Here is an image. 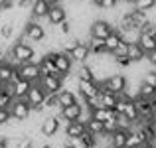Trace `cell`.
<instances>
[{
    "label": "cell",
    "instance_id": "cell-14",
    "mask_svg": "<svg viewBox=\"0 0 156 148\" xmlns=\"http://www.w3.org/2000/svg\"><path fill=\"white\" fill-rule=\"evenodd\" d=\"M129 44V42H126ZM144 49L138 46V42H130L129 48H126V57H129L133 63H140V61H144Z\"/></svg>",
    "mask_w": 156,
    "mask_h": 148
},
{
    "label": "cell",
    "instance_id": "cell-31",
    "mask_svg": "<svg viewBox=\"0 0 156 148\" xmlns=\"http://www.w3.org/2000/svg\"><path fill=\"white\" fill-rule=\"evenodd\" d=\"M8 121H10V111H8V109H2V107H0V126L6 125Z\"/></svg>",
    "mask_w": 156,
    "mask_h": 148
},
{
    "label": "cell",
    "instance_id": "cell-18",
    "mask_svg": "<svg viewBox=\"0 0 156 148\" xmlns=\"http://www.w3.org/2000/svg\"><path fill=\"white\" fill-rule=\"evenodd\" d=\"M91 117L97 118V121H101V122H105V121H111V118H117V111L107 109V107H99V109L91 111Z\"/></svg>",
    "mask_w": 156,
    "mask_h": 148
},
{
    "label": "cell",
    "instance_id": "cell-7",
    "mask_svg": "<svg viewBox=\"0 0 156 148\" xmlns=\"http://www.w3.org/2000/svg\"><path fill=\"white\" fill-rule=\"evenodd\" d=\"M16 71H18V75L22 77V79H28L30 83H36V81L42 77V73H40V67L38 63H34V61H26V63H18L16 65Z\"/></svg>",
    "mask_w": 156,
    "mask_h": 148
},
{
    "label": "cell",
    "instance_id": "cell-8",
    "mask_svg": "<svg viewBox=\"0 0 156 148\" xmlns=\"http://www.w3.org/2000/svg\"><path fill=\"white\" fill-rule=\"evenodd\" d=\"M38 83H40V87H42L46 93H57V91H61V87H63V77L57 75V73L42 75L38 79Z\"/></svg>",
    "mask_w": 156,
    "mask_h": 148
},
{
    "label": "cell",
    "instance_id": "cell-4",
    "mask_svg": "<svg viewBox=\"0 0 156 148\" xmlns=\"http://www.w3.org/2000/svg\"><path fill=\"white\" fill-rule=\"evenodd\" d=\"M59 126H61V118L59 115H46V117L40 121L38 126V132L42 134L44 138H51L59 132Z\"/></svg>",
    "mask_w": 156,
    "mask_h": 148
},
{
    "label": "cell",
    "instance_id": "cell-3",
    "mask_svg": "<svg viewBox=\"0 0 156 148\" xmlns=\"http://www.w3.org/2000/svg\"><path fill=\"white\" fill-rule=\"evenodd\" d=\"M22 34L26 36L28 40H30L32 44H40L46 40L48 32H46V26H44L40 20H26V24L22 26Z\"/></svg>",
    "mask_w": 156,
    "mask_h": 148
},
{
    "label": "cell",
    "instance_id": "cell-25",
    "mask_svg": "<svg viewBox=\"0 0 156 148\" xmlns=\"http://www.w3.org/2000/svg\"><path fill=\"white\" fill-rule=\"evenodd\" d=\"M73 73L77 75V79H95V77H93L91 67H89L87 63H77V69Z\"/></svg>",
    "mask_w": 156,
    "mask_h": 148
},
{
    "label": "cell",
    "instance_id": "cell-29",
    "mask_svg": "<svg viewBox=\"0 0 156 148\" xmlns=\"http://www.w3.org/2000/svg\"><path fill=\"white\" fill-rule=\"evenodd\" d=\"M126 48H129V44L122 40V42L119 44V46L115 48L113 51H111V55H113V57H122V55H126Z\"/></svg>",
    "mask_w": 156,
    "mask_h": 148
},
{
    "label": "cell",
    "instance_id": "cell-2",
    "mask_svg": "<svg viewBox=\"0 0 156 148\" xmlns=\"http://www.w3.org/2000/svg\"><path fill=\"white\" fill-rule=\"evenodd\" d=\"M97 83H99V89L105 87V89H109L111 93H115V95H121V93H125L126 85H129V77L122 71H117V73H111L103 81H97Z\"/></svg>",
    "mask_w": 156,
    "mask_h": 148
},
{
    "label": "cell",
    "instance_id": "cell-12",
    "mask_svg": "<svg viewBox=\"0 0 156 148\" xmlns=\"http://www.w3.org/2000/svg\"><path fill=\"white\" fill-rule=\"evenodd\" d=\"M67 53H69V57H71L73 63H85V61L89 59V55H91L89 46L85 42H77L71 49H67Z\"/></svg>",
    "mask_w": 156,
    "mask_h": 148
},
{
    "label": "cell",
    "instance_id": "cell-1",
    "mask_svg": "<svg viewBox=\"0 0 156 148\" xmlns=\"http://www.w3.org/2000/svg\"><path fill=\"white\" fill-rule=\"evenodd\" d=\"M46 55L53 61V65H55V71L59 73L61 77L73 71V65H75V63L71 61V57H69L67 51H63V49H51V51H46Z\"/></svg>",
    "mask_w": 156,
    "mask_h": 148
},
{
    "label": "cell",
    "instance_id": "cell-36",
    "mask_svg": "<svg viewBox=\"0 0 156 148\" xmlns=\"http://www.w3.org/2000/svg\"><path fill=\"white\" fill-rule=\"evenodd\" d=\"M0 91H2V83H0Z\"/></svg>",
    "mask_w": 156,
    "mask_h": 148
},
{
    "label": "cell",
    "instance_id": "cell-20",
    "mask_svg": "<svg viewBox=\"0 0 156 148\" xmlns=\"http://www.w3.org/2000/svg\"><path fill=\"white\" fill-rule=\"evenodd\" d=\"M30 85L32 83L28 79H22V77H20V79L12 85V87H14V99H24L26 97V93L30 91Z\"/></svg>",
    "mask_w": 156,
    "mask_h": 148
},
{
    "label": "cell",
    "instance_id": "cell-33",
    "mask_svg": "<svg viewBox=\"0 0 156 148\" xmlns=\"http://www.w3.org/2000/svg\"><path fill=\"white\" fill-rule=\"evenodd\" d=\"M61 148H73V146H69V144H65V146H61Z\"/></svg>",
    "mask_w": 156,
    "mask_h": 148
},
{
    "label": "cell",
    "instance_id": "cell-35",
    "mask_svg": "<svg viewBox=\"0 0 156 148\" xmlns=\"http://www.w3.org/2000/svg\"><path fill=\"white\" fill-rule=\"evenodd\" d=\"M148 148H156V144H152V146H148Z\"/></svg>",
    "mask_w": 156,
    "mask_h": 148
},
{
    "label": "cell",
    "instance_id": "cell-19",
    "mask_svg": "<svg viewBox=\"0 0 156 148\" xmlns=\"http://www.w3.org/2000/svg\"><path fill=\"white\" fill-rule=\"evenodd\" d=\"M126 132H129V130H122V129L113 130V132H111V148H125Z\"/></svg>",
    "mask_w": 156,
    "mask_h": 148
},
{
    "label": "cell",
    "instance_id": "cell-34",
    "mask_svg": "<svg viewBox=\"0 0 156 148\" xmlns=\"http://www.w3.org/2000/svg\"><path fill=\"white\" fill-rule=\"evenodd\" d=\"M136 148H146V146H144V144H142V146H136Z\"/></svg>",
    "mask_w": 156,
    "mask_h": 148
},
{
    "label": "cell",
    "instance_id": "cell-32",
    "mask_svg": "<svg viewBox=\"0 0 156 148\" xmlns=\"http://www.w3.org/2000/svg\"><path fill=\"white\" fill-rule=\"evenodd\" d=\"M44 2H46L48 6H55V4H61L63 0H44Z\"/></svg>",
    "mask_w": 156,
    "mask_h": 148
},
{
    "label": "cell",
    "instance_id": "cell-11",
    "mask_svg": "<svg viewBox=\"0 0 156 148\" xmlns=\"http://www.w3.org/2000/svg\"><path fill=\"white\" fill-rule=\"evenodd\" d=\"M69 16H67V10H65L63 4H55V6H50V10H48V24L50 26H59L61 22H65Z\"/></svg>",
    "mask_w": 156,
    "mask_h": 148
},
{
    "label": "cell",
    "instance_id": "cell-27",
    "mask_svg": "<svg viewBox=\"0 0 156 148\" xmlns=\"http://www.w3.org/2000/svg\"><path fill=\"white\" fill-rule=\"evenodd\" d=\"M154 93H156V87H152V85H148V83H144V81H140V83H138V95H140V97L150 99Z\"/></svg>",
    "mask_w": 156,
    "mask_h": 148
},
{
    "label": "cell",
    "instance_id": "cell-22",
    "mask_svg": "<svg viewBox=\"0 0 156 148\" xmlns=\"http://www.w3.org/2000/svg\"><path fill=\"white\" fill-rule=\"evenodd\" d=\"M138 46L146 51H152L156 49V36L154 34H140V38H138Z\"/></svg>",
    "mask_w": 156,
    "mask_h": 148
},
{
    "label": "cell",
    "instance_id": "cell-16",
    "mask_svg": "<svg viewBox=\"0 0 156 148\" xmlns=\"http://www.w3.org/2000/svg\"><path fill=\"white\" fill-rule=\"evenodd\" d=\"M55 95H57V105H59V109L77 103V93L69 91V89H63V87H61V91H57Z\"/></svg>",
    "mask_w": 156,
    "mask_h": 148
},
{
    "label": "cell",
    "instance_id": "cell-6",
    "mask_svg": "<svg viewBox=\"0 0 156 148\" xmlns=\"http://www.w3.org/2000/svg\"><path fill=\"white\" fill-rule=\"evenodd\" d=\"M113 30H115V26L109 20H103V18L93 20V22L89 24V36H91V38H97V40H105Z\"/></svg>",
    "mask_w": 156,
    "mask_h": 148
},
{
    "label": "cell",
    "instance_id": "cell-13",
    "mask_svg": "<svg viewBox=\"0 0 156 148\" xmlns=\"http://www.w3.org/2000/svg\"><path fill=\"white\" fill-rule=\"evenodd\" d=\"M81 113H83V105L77 101V103H73V105H67V107H63V109H59L57 115H59L61 121L69 122V121H79Z\"/></svg>",
    "mask_w": 156,
    "mask_h": 148
},
{
    "label": "cell",
    "instance_id": "cell-30",
    "mask_svg": "<svg viewBox=\"0 0 156 148\" xmlns=\"http://www.w3.org/2000/svg\"><path fill=\"white\" fill-rule=\"evenodd\" d=\"M144 61H146V63H148L152 69H156V49H152V51H146Z\"/></svg>",
    "mask_w": 156,
    "mask_h": 148
},
{
    "label": "cell",
    "instance_id": "cell-24",
    "mask_svg": "<svg viewBox=\"0 0 156 148\" xmlns=\"http://www.w3.org/2000/svg\"><path fill=\"white\" fill-rule=\"evenodd\" d=\"M85 130H89V132H91V134H95V136H97V134H103L105 132V129H103V122H101V121H97V118H89V121L87 122H85Z\"/></svg>",
    "mask_w": 156,
    "mask_h": 148
},
{
    "label": "cell",
    "instance_id": "cell-9",
    "mask_svg": "<svg viewBox=\"0 0 156 148\" xmlns=\"http://www.w3.org/2000/svg\"><path fill=\"white\" fill-rule=\"evenodd\" d=\"M26 103L32 107V109H36V107H42L44 105V99H46V91H44L42 87H40V83L36 81V83L30 85V91L26 93Z\"/></svg>",
    "mask_w": 156,
    "mask_h": 148
},
{
    "label": "cell",
    "instance_id": "cell-10",
    "mask_svg": "<svg viewBox=\"0 0 156 148\" xmlns=\"http://www.w3.org/2000/svg\"><path fill=\"white\" fill-rule=\"evenodd\" d=\"M77 95L83 99L99 95V83L95 79H79L77 81Z\"/></svg>",
    "mask_w": 156,
    "mask_h": 148
},
{
    "label": "cell",
    "instance_id": "cell-15",
    "mask_svg": "<svg viewBox=\"0 0 156 148\" xmlns=\"http://www.w3.org/2000/svg\"><path fill=\"white\" fill-rule=\"evenodd\" d=\"M48 10H50V6H48L44 0H34L32 6H30V16L34 20H42V18L48 16Z\"/></svg>",
    "mask_w": 156,
    "mask_h": 148
},
{
    "label": "cell",
    "instance_id": "cell-5",
    "mask_svg": "<svg viewBox=\"0 0 156 148\" xmlns=\"http://www.w3.org/2000/svg\"><path fill=\"white\" fill-rule=\"evenodd\" d=\"M8 111H10V118L20 121V122L28 121V118H30V115H32V107L26 103V99H14Z\"/></svg>",
    "mask_w": 156,
    "mask_h": 148
},
{
    "label": "cell",
    "instance_id": "cell-21",
    "mask_svg": "<svg viewBox=\"0 0 156 148\" xmlns=\"http://www.w3.org/2000/svg\"><path fill=\"white\" fill-rule=\"evenodd\" d=\"M121 42H122L121 32H119V30H113V32H111V34L105 38V48H107V53H111V51H113V49L117 48Z\"/></svg>",
    "mask_w": 156,
    "mask_h": 148
},
{
    "label": "cell",
    "instance_id": "cell-23",
    "mask_svg": "<svg viewBox=\"0 0 156 148\" xmlns=\"http://www.w3.org/2000/svg\"><path fill=\"white\" fill-rule=\"evenodd\" d=\"M14 34H16V26L12 22H0V38L2 40L10 42L14 38Z\"/></svg>",
    "mask_w": 156,
    "mask_h": 148
},
{
    "label": "cell",
    "instance_id": "cell-38",
    "mask_svg": "<svg viewBox=\"0 0 156 148\" xmlns=\"http://www.w3.org/2000/svg\"><path fill=\"white\" fill-rule=\"evenodd\" d=\"M36 148H38V146H36Z\"/></svg>",
    "mask_w": 156,
    "mask_h": 148
},
{
    "label": "cell",
    "instance_id": "cell-26",
    "mask_svg": "<svg viewBox=\"0 0 156 148\" xmlns=\"http://www.w3.org/2000/svg\"><path fill=\"white\" fill-rule=\"evenodd\" d=\"M133 8L142 10V12H150L152 8H156V0H134V2H133Z\"/></svg>",
    "mask_w": 156,
    "mask_h": 148
},
{
    "label": "cell",
    "instance_id": "cell-28",
    "mask_svg": "<svg viewBox=\"0 0 156 148\" xmlns=\"http://www.w3.org/2000/svg\"><path fill=\"white\" fill-rule=\"evenodd\" d=\"M12 101H14V97H12L8 91H4V89H2V91H0V107H2V109H10Z\"/></svg>",
    "mask_w": 156,
    "mask_h": 148
},
{
    "label": "cell",
    "instance_id": "cell-37",
    "mask_svg": "<svg viewBox=\"0 0 156 148\" xmlns=\"http://www.w3.org/2000/svg\"><path fill=\"white\" fill-rule=\"evenodd\" d=\"M77 2H79V0H77Z\"/></svg>",
    "mask_w": 156,
    "mask_h": 148
},
{
    "label": "cell",
    "instance_id": "cell-17",
    "mask_svg": "<svg viewBox=\"0 0 156 148\" xmlns=\"http://www.w3.org/2000/svg\"><path fill=\"white\" fill-rule=\"evenodd\" d=\"M85 132V125L81 121H69L65 122V136L67 138H77Z\"/></svg>",
    "mask_w": 156,
    "mask_h": 148
}]
</instances>
